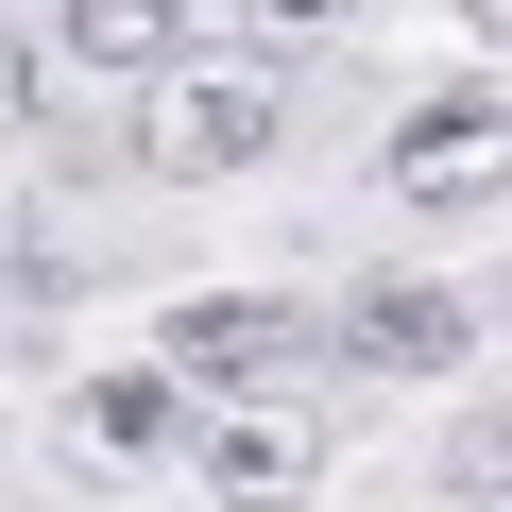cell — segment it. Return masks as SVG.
<instances>
[{
    "mask_svg": "<svg viewBox=\"0 0 512 512\" xmlns=\"http://www.w3.org/2000/svg\"><path fill=\"white\" fill-rule=\"evenodd\" d=\"M205 495H222V512H308V495H325V393H308V376L222 393V410H205Z\"/></svg>",
    "mask_w": 512,
    "mask_h": 512,
    "instance_id": "1",
    "label": "cell"
},
{
    "mask_svg": "<svg viewBox=\"0 0 512 512\" xmlns=\"http://www.w3.org/2000/svg\"><path fill=\"white\" fill-rule=\"evenodd\" d=\"M274 137H291V86H274V69H171L154 120H137V154L188 171V188H205V171H256Z\"/></svg>",
    "mask_w": 512,
    "mask_h": 512,
    "instance_id": "2",
    "label": "cell"
},
{
    "mask_svg": "<svg viewBox=\"0 0 512 512\" xmlns=\"http://www.w3.org/2000/svg\"><path fill=\"white\" fill-rule=\"evenodd\" d=\"M308 359H325V308H291V291H188V308H171V376L274 393V376H308Z\"/></svg>",
    "mask_w": 512,
    "mask_h": 512,
    "instance_id": "3",
    "label": "cell"
},
{
    "mask_svg": "<svg viewBox=\"0 0 512 512\" xmlns=\"http://www.w3.org/2000/svg\"><path fill=\"white\" fill-rule=\"evenodd\" d=\"M325 359H342V376H461V359H478V308L427 291V274H376V291H342Z\"/></svg>",
    "mask_w": 512,
    "mask_h": 512,
    "instance_id": "4",
    "label": "cell"
},
{
    "mask_svg": "<svg viewBox=\"0 0 512 512\" xmlns=\"http://www.w3.org/2000/svg\"><path fill=\"white\" fill-rule=\"evenodd\" d=\"M512 188V103H410L393 120V205H427V222H461V205H495Z\"/></svg>",
    "mask_w": 512,
    "mask_h": 512,
    "instance_id": "5",
    "label": "cell"
},
{
    "mask_svg": "<svg viewBox=\"0 0 512 512\" xmlns=\"http://www.w3.org/2000/svg\"><path fill=\"white\" fill-rule=\"evenodd\" d=\"M188 444V393L171 376H86L69 393V478H154Z\"/></svg>",
    "mask_w": 512,
    "mask_h": 512,
    "instance_id": "6",
    "label": "cell"
},
{
    "mask_svg": "<svg viewBox=\"0 0 512 512\" xmlns=\"http://www.w3.org/2000/svg\"><path fill=\"white\" fill-rule=\"evenodd\" d=\"M69 52H86V69H154V86H171L188 0H69Z\"/></svg>",
    "mask_w": 512,
    "mask_h": 512,
    "instance_id": "7",
    "label": "cell"
},
{
    "mask_svg": "<svg viewBox=\"0 0 512 512\" xmlns=\"http://www.w3.org/2000/svg\"><path fill=\"white\" fill-rule=\"evenodd\" d=\"M444 495H478V512H512V410H495V427H461V444H444Z\"/></svg>",
    "mask_w": 512,
    "mask_h": 512,
    "instance_id": "8",
    "label": "cell"
},
{
    "mask_svg": "<svg viewBox=\"0 0 512 512\" xmlns=\"http://www.w3.org/2000/svg\"><path fill=\"white\" fill-rule=\"evenodd\" d=\"M256 18H274V35H325V18H359V0H256Z\"/></svg>",
    "mask_w": 512,
    "mask_h": 512,
    "instance_id": "9",
    "label": "cell"
},
{
    "mask_svg": "<svg viewBox=\"0 0 512 512\" xmlns=\"http://www.w3.org/2000/svg\"><path fill=\"white\" fill-rule=\"evenodd\" d=\"M461 35H512V0H461Z\"/></svg>",
    "mask_w": 512,
    "mask_h": 512,
    "instance_id": "10",
    "label": "cell"
}]
</instances>
